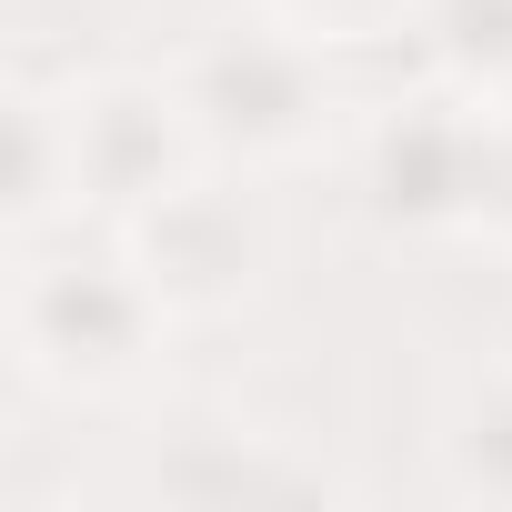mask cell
<instances>
[{
  "label": "cell",
  "instance_id": "8",
  "mask_svg": "<svg viewBox=\"0 0 512 512\" xmlns=\"http://www.w3.org/2000/svg\"><path fill=\"white\" fill-rule=\"evenodd\" d=\"M432 472L452 502H512V352H492L482 372L452 382V402L432 422Z\"/></svg>",
  "mask_w": 512,
  "mask_h": 512
},
{
  "label": "cell",
  "instance_id": "2",
  "mask_svg": "<svg viewBox=\"0 0 512 512\" xmlns=\"http://www.w3.org/2000/svg\"><path fill=\"white\" fill-rule=\"evenodd\" d=\"M201 121V151L221 171H312L332 141H342V81H332V41L272 21L251 0V21H211L191 31L171 61H161Z\"/></svg>",
  "mask_w": 512,
  "mask_h": 512
},
{
  "label": "cell",
  "instance_id": "9",
  "mask_svg": "<svg viewBox=\"0 0 512 512\" xmlns=\"http://www.w3.org/2000/svg\"><path fill=\"white\" fill-rule=\"evenodd\" d=\"M422 81H452L472 101H512V0H412L402 21Z\"/></svg>",
  "mask_w": 512,
  "mask_h": 512
},
{
  "label": "cell",
  "instance_id": "1",
  "mask_svg": "<svg viewBox=\"0 0 512 512\" xmlns=\"http://www.w3.org/2000/svg\"><path fill=\"white\" fill-rule=\"evenodd\" d=\"M161 342H171V302L141 282V262L111 241V251H81V241H31L21 272H11V362L41 402H131L151 372H161Z\"/></svg>",
  "mask_w": 512,
  "mask_h": 512
},
{
  "label": "cell",
  "instance_id": "4",
  "mask_svg": "<svg viewBox=\"0 0 512 512\" xmlns=\"http://www.w3.org/2000/svg\"><path fill=\"white\" fill-rule=\"evenodd\" d=\"M111 241L171 302V322H221L272 272V221H262V201H251V171H221V161L191 171L181 191H161L151 211L111 221Z\"/></svg>",
  "mask_w": 512,
  "mask_h": 512
},
{
  "label": "cell",
  "instance_id": "5",
  "mask_svg": "<svg viewBox=\"0 0 512 512\" xmlns=\"http://www.w3.org/2000/svg\"><path fill=\"white\" fill-rule=\"evenodd\" d=\"M71 131H81V201L101 221H131L161 191H181L191 171H211L201 121H191L171 71H91V81H71Z\"/></svg>",
  "mask_w": 512,
  "mask_h": 512
},
{
  "label": "cell",
  "instance_id": "6",
  "mask_svg": "<svg viewBox=\"0 0 512 512\" xmlns=\"http://www.w3.org/2000/svg\"><path fill=\"white\" fill-rule=\"evenodd\" d=\"M131 492L141 502H181V512H241V502H302V492H322V462H302L262 422L191 412V422H161L151 432Z\"/></svg>",
  "mask_w": 512,
  "mask_h": 512
},
{
  "label": "cell",
  "instance_id": "3",
  "mask_svg": "<svg viewBox=\"0 0 512 512\" xmlns=\"http://www.w3.org/2000/svg\"><path fill=\"white\" fill-rule=\"evenodd\" d=\"M492 171H502V101H472L452 81H422L352 131V191L402 241H482Z\"/></svg>",
  "mask_w": 512,
  "mask_h": 512
},
{
  "label": "cell",
  "instance_id": "10",
  "mask_svg": "<svg viewBox=\"0 0 512 512\" xmlns=\"http://www.w3.org/2000/svg\"><path fill=\"white\" fill-rule=\"evenodd\" d=\"M262 11L342 51V41H392V31L412 21V0H262Z\"/></svg>",
  "mask_w": 512,
  "mask_h": 512
},
{
  "label": "cell",
  "instance_id": "7",
  "mask_svg": "<svg viewBox=\"0 0 512 512\" xmlns=\"http://www.w3.org/2000/svg\"><path fill=\"white\" fill-rule=\"evenodd\" d=\"M81 131H71V81H11V181H0V221L11 241H61L81 231Z\"/></svg>",
  "mask_w": 512,
  "mask_h": 512
},
{
  "label": "cell",
  "instance_id": "11",
  "mask_svg": "<svg viewBox=\"0 0 512 512\" xmlns=\"http://www.w3.org/2000/svg\"><path fill=\"white\" fill-rule=\"evenodd\" d=\"M502 352H512V342H502Z\"/></svg>",
  "mask_w": 512,
  "mask_h": 512
}]
</instances>
